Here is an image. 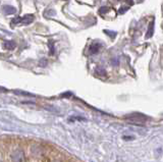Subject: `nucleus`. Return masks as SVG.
Wrapping results in <instances>:
<instances>
[{"mask_svg": "<svg viewBox=\"0 0 163 162\" xmlns=\"http://www.w3.org/2000/svg\"><path fill=\"white\" fill-rule=\"evenodd\" d=\"M4 48L7 50H12L15 48V43L14 41H6L4 43Z\"/></svg>", "mask_w": 163, "mask_h": 162, "instance_id": "nucleus-4", "label": "nucleus"}, {"mask_svg": "<svg viewBox=\"0 0 163 162\" xmlns=\"http://www.w3.org/2000/svg\"><path fill=\"white\" fill-rule=\"evenodd\" d=\"M153 29H154V23H151L149 26V29H148V33H147V38H150L153 35Z\"/></svg>", "mask_w": 163, "mask_h": 162, "instance_id": "nucleus-7", "label": "nucleus"}, {"mask_svg": "<svg viewBox=\"0 0 163 162\" xmlns=\"http://www.w3.org/2000/svg\"><path fill=\"white\" fill-rule=\"evenodd\" d=\"M3 10L4 12L6 13V14H14V13H15V8L12 7V6H4L3 7Z\"/></svg>", "mask_w": 163, "mask_h": 162, "instance_id": "nucleus-6", "label": "nucleus"}, {"mask_svg": "<svg viewBox=\"0 0 163 162\" xmlns=\"http://www.w3.org/2000/svg\"><path fill=\"white\" fill-rule=\"evenodd\" d=\"M33 21H34V16H33L32 14H29V15H26V16H24V17H15V19H12L11 24H12V26L19 25V24L29 25V24H31Z\"/></svg>", "mask_w": 163, "mask_h": 162, "instance_id": "nucleus-2", "label": "nucleus"}, {"mask_svg": "<svg viewBox=\"0 0 163 162\" xmlns=\"http://www.w3.org/2000/svg\"><path fill=\"white\" fill-rule=\"evenodd\" d=\"M147 119L146 116L142 114H132L131 116L127 117V120L132 121L135 125H142V123H145V120Z\"/></svg>", "mask_w": 163, "mask_h": 162, "instance_id": "nucleus-3", "label": "nucleus"}, {"mask_svg": "<svg viewBox=\"0 0 163 162\" xmlns=\"http://www.w3.org/2000/svg\"><path fill=\"white\" fill-rule=\"evenodd\" d=\"M104 32L106 33L107 35H109L110 37H112V38L115 37V33H112V32H110V31H104Z\"/></svg>", "mask_w": 163, "mask_h": 162, "instance_id": "nucleus-11", "label": "nucleus"}, {"mask_svg": "<svg viewBox=\"0 0 163 162\" xmlns=\"http://www.w3.org/2000/svg\"><path fill=\"white\" fill-rule=\"evenodd\" d=\"M123 139H124V140H133L134 139V137H123Z\"/></svg>", "mask_w": 163, "mask_h": 162, "instance_id": "nucleus-13", "label": "nucleus"}, {"mask_svg": "<svg viewBox=\"0 0 163 162\" xmlns=\"http://www.w3.org/2000/svg\"><path fill=\"white\" fill-rule=\"evenodd\" d=\"M10 158H11V162H27L25 152L21 149L15 150L11 154Z\"/></svg>", "mask_w": 163, "mask_h": 162, "instance_id": "nucleus-1", "label": "nucleus"}, {"mask_svg": "<svg viewBox=\"0 0 163 162\" xmlns=\"http://www.w3.org/2000/svg\"><path fill=\"white\" fill-rule=\"evenodd\" d=\"M96 74L99 75H106V72H105V70H103V68L98 67L96 70Z\"/></svg>", "mask_w": 163, "mask_h": 162, "instance_id": "nucleus-8", "label": "nucleus"}, {"mask_svg": "<svg viewBox=\"0 0 163 162\" xmlns=\"http://www.w3.org/2000/svg\"><path fill=\"white\" fill-rule=\"evenodd\" d=\"M109 10V8L107 7V6H104V7H101L100 8V10H99V13L100 14H103V13H106L107 11Z\"/></svg>", "mask_w": 163, "mask_h": 162, "instance_id": "nucleus-9", "label": "nucleus"}, {"mask_svg": "<svg viewBox=\"0 0 163 162\" xmlns=\"http://www.w3.org/2000/svg\"><path fill=\"white\" fill-rule=\"evenodd\" d=\"M28 162H44V161H43V159H41V158H34V157H33V158H31Z\"/></svg>", "mask_w": 163, "mask_h": 162, "instance_id": "nucleus-10", "label": "nucleus"}, {"mask_svg": "<svg viewBox=\"0 0 163 162\" xmlns=\"http://www.w3.org/2000/svg\"><path fill=\"white\" fill-rule=\"evenodd\" d=\"M0 162H2V161H1V159H0Z\"/></svg>", "mask_w": 163, "mask_h": 162, "instance_id": "nucleus-14", "label": "nucleus"}, {"mask_svg": "<svg viewBox=\"0 0 163 162\" xmlns=\"http://www.w3.org/2000/svg\"><path fill=\"white\" fill-rule=\"evenodd\" d=\"M100 47H101L100 44H98V43L93 44V45L90 47V53H92V54H94V53H97L99 51V49H100Z\"/></svg>", "mask_w": 163, "mask_h": 162, "instance_id": "nucleus-5", "label": "nucleus"}, {"mask_svg": "<svg viewBox=\"0 0 163 162\" xmlns=\"http://www.w3.org/2000/svg\"><path fill=\"white\" fill-rule=\"evenodd\" d=\"M127 9H129V7H127V6H124V7L122 8V9L119 10V13H124L125 10H127Z\"/></svg>", "mask_w": 163, "mask_h": 162, "instance_id": "nucleus-12", "label": "nucleus"}]
</instances>
